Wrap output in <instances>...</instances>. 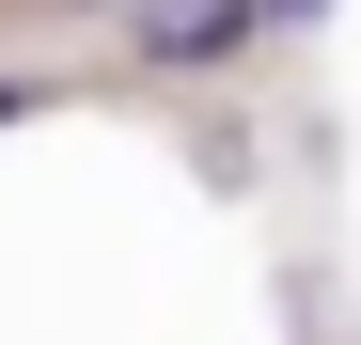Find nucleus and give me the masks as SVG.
<instances>
[{
    "label": "nucleus",
    "mask_w": 361,
    "mask_h": 345,
    "mask_svg": "<svg viewBox=\"0 0 361 345\" xmlns=\"http://www.w3.org/2000/svg\"><path fill=\"white\" fill-rule=\"evenodd\" d=\"M16 110H47V94H32V79H0V126H16Z\"/></svg>",
    "instance_id": "f03ea898"
},
{
    "label": "nucleus",
    "mask_w": 361,
    "mask_h": 345,
    "mask_svg": "<svg viewBox=\"0 0 361 345\" xmlns=\"http://www.w3.org/2000/svg\"><path fill=\"white\" fill-rule=\"evenodd\" d=\"M252 32V0H142V63H220Z\"/></svg>",
    "instance_id": "f257e3e1"
},
{
    "label": "nucleus",
    "mask_w": 361,
    "mask_h": 345,
    "mask_svg": "<svg viewBox=\"0 0 361 345\" xmlns=\"http://www.w3.org/2000/svg\"><path fill=\"white\" fill-rule=\"evenodd\" d=\"M79 16H110V0H79Z\"/></svg>",
    "instance_id": "20e7f679"
},
{
    "label": "nucleus",
    "mask_w": 361,
    "mask_h": 345,
    "mask_svg": "<svg viewBox=\"0 0 361 345\" xmlns=\"http://www.w3.org/2000/svg\"><path fill=\"white\" fill-rule=\"evenodd\" d=\"M252 16H314V0H252Z\"/></svg>",
    "instance_id": "7ed1b4c3"
}]
</instances>
